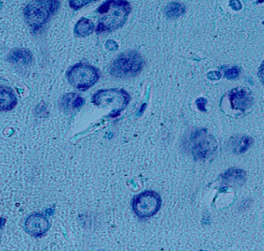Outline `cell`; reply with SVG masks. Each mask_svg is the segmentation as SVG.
I'll list each match as a JSON object with an SVG mask.
<instances>
[{
	"label": "cell",
	"instance_id": "obj_20",
	"mask_svg": "<svg viewBox=\"0 0 264 251\" xmlns=\"http://www.w3.org/2000/svg\"><path fill=\"white\" fill-rule=\"evenodd\" d=\"M221 74L218 71H212L207 73V78H209L210 80L217 81L221 78Z\"/></svg>",
	"mask_w": 264,
	"mask_h": 251
},
{
	"label": "cell",
	"instance_id": "obj_7",
	"mask_svg": "<svg viewBox=\"0 0 264 251\" xmlns=\"http://www.w3.org/2000/svg\"><path fill=\"white\" fill-rule=\"evenodd\" d=\"M162 206V198L157 192L147 190L137 194L132 202L133 210L140 218H148L157 214Z\"/></svg>",
	"mask_w": 264,
	"mask_h": 251
},
{
	"label": "cell",
	"instance_id": "obj_5",
	"mask_svg": "<svg viewBox=\"0 0 264 251\" xmlns=\"http://www.w3.org/2000/svg\"><path fill=\"white\" fill-rule=\"evenodd\" d=\"M218 144L206 129L197 130L189 138V148L196 160H205L216 152Z\"/></svg>",
	"mask_w": 264,
	"mask_h": 251
},
{
	"label": "cell",
	"instance_id": "obj_14",
	"mask_svg": "<svg viewBox=\"0 0 264 251\" xmlns=\"http://www.w3.org/2000/svg\"><path fill=\"white\" fill-rule=\"evenodd\" d=\"M84 99L79 95L74 93H69L64 95L61 100V105L63 108L66 110H77L84 105Z\"/></svg>",
	"mask_w": 264,
	"mask_h": 251
},
{
	"label": "cell",
	"instance_id": "obj_18",
	"mask_svg": "<svg viewBox=\"0 0 264 251\" xmlns=\"http://www.w3.org/2000/svg\"><path fill=\"white\" fill-rule=\"evenodd\" d=\"M240 70L237 67H233L225 71V77L227 79H235L239 75Z\"/></svg>",
	"mask_w": 264,
	"mask_h": 251
},
{
	"label": "cell",
	"instance_id": "obj_21",
	"mask_svg": "<svg viewBox=\"0 0 264 251\" xmlns=\"http://www.w3.org/2000/svg\"><path fill=\"white\" fill-rule=\"evenodd\" d=\"M229 5L230 7L235 11H239L242 9L241 3L239 2V0H230Z\"/></svg>",
	"mask_w": 264,
	"mask_h": 251
},
{
	"label": "cell",
	"instance_id": "obj_13",
	"mask_svg": "<svg viewBox=\"0 0 264 251\" xmlns=\"http://www.w3.org/2000/svg\"><path fill=\"white\" fill-rule=\"evenodd\" d=\"M10 62L20 65H29L32 61V53L25 49H15L8 57Z\"/></svg>",
	"mask_w": 264,
	"mask_h": 251
},
{
	"label": "cell",
	"instance_id": "obj_19",
	"mask_svg": "<svg viewBox=\"0 0 264 251\" xmlns=\"http://www.w3.org/2000/svg\"><path fill=\"white\" fill-rule=\"evenodd\" d=\"M207 100L203 97L198 98L196 100V105L198 106V110L202 112H207V109H206V105H207Z\"/></svg>",
	"mask_w": 264,
	"mask_h": 251
},
{
	"label": "cell",
	"instance_id": "obj_15",
	"mask_svg": "<svg viewBox=\"0 0 264 251\" xmlns=\"http://www.w3.org/2000/svg\"><path fill=\"white\" fill-rule=\"evenodd\" d=\"M94 30H95V25L93 22L85 18L80 19L74 28L75 34L81 37H87L89 35H91Z\"/></svg>",
	"mask_w": 264,
	"mask_h": 251
},
{
	"label": "cell",
	"instance_id": "obj_8",
	"mask_svg": "<svg viewBox=\"0 0 264 251\" xmlns=\"http://www.w3.org/2000/svg\"><path fill=\"white\" fill-rule=\"evenodd\" d=\"M25 231L33 237H42L50 230V223L47 217L41 213H33L28 216L24 223Z\"/></svg>",
	"mask_w": 264,
	"mask_h": 251
},
{
	"label": "cell",
	"instance_id": "obj_6",
	"mask_svg": "<svg viewBox=\"0 0 264 251\" xmlns=\"http://www.w3.org/2000/svg\"><path fill=\"white\" fill-rule=\"evenodd\" d=\"M99 77L97 69L85 63H78L67 72V78L70 84L81 91L92 87L97 82Z\"/></svg>",
	"mask_w": 264,
	"mask_h": 251
},
{
	"label": "cell",
	"instance_id": "obj_11",
	"mask_svg": "<svg viewBox=\"0 0 264 251\" xmlns=\"http://www.w3.org/2000/svg\"><path fill=\"white\" fill-rule=\"evenodd\" d=\"M253 142L252 138L245 135H238L230 139L229 147L235 154H242L250 148Z\"/></svg>",
	"mask_w": 264,
	"mask_h": 251
},
{
	"label": "cell",
	"instance_id": "obj_4",
	"mask_svg": "<svg viewBox=\"0 0 264 251\" xmlns=\"http://www.w3.org/2000/svg\"><path fill=\"white\" fill-rule=\"evenodd\" d=\"M144 66V60L139 53L129 50L121 54L109 67V73L119 78L137 75Z\"/></svg>",
	"mask_w": 264,
	"mask_h": 251
},
{
	"label": "cell",
	"instance_id": "obj_10",
	"mask_svg": "<svg viewBox=\"0 0 264 251\" xmlns=\"http://www.w3.org/2000/svg\"><path fill=\"white\" fill-rule=\"evenodd\" d=\"M221 181L226 186L239 187L246 182L247 175L244 170L231 168L225 171L221 176Z\"/></svg>",
	"mask_w": 264,
	"mask_h": 251
},
{
	"label": "cell",
	"instance_id": "obj_2",
	"mask_svg": "<svg viewBox=\"0 0 264 251\" xmlns=\"http://www.w3.org/2000/svg\"><path fill=\"white\" fill-rule=\"evenodd\" d=\"M60 6L59 0H33L24 10V18L30 28L37 30L45 25Z\"/></svg>",
	"mask_w": 264,
	"mask_h": 251
},
{
	"label": "cell",
	"instance_id": "obj_22",
	"mask_svg": "<svg viewBox=\"0 0 264 251\" xmlns=\"http://www.w3.org/2000/svg\"><path fill=\"white\" fill-rule=\"evenodd\" d=\"M105 46H106V48L109 50H116L117 49H118V45H117L116 42L112 41V40L108 41L106 44H105Z\"/></svg>",
	"mask_w": 264,
	"mask_h": 251
},
{
	"label": "cell",
	"instance_id": "obj_12",
	"mask_svg": "<svg viewBox=\"0 0 264 251\" xmlns=\"http://www.w3.org/2000/svg\"><path fill=\"white\" fill-rule=\"evenodd\" d=\"M18 100L14 91L10 87H1V110L10 111L16 106Z\"/></svg>",
	"mask_w": 264,
	"mask_h": 251
},
{
	"label": "cell",
	"instance_id": "obj_16",
	"mask_svg": "<svg viewBox=\"0 0 264 251\" xmlns=\"http://www.w3.org/2000/svg\"><path fill=\"white\" fill-rule=\"evenodd\" d=\"M166 14L170 19H177L185 12V7L179 3H171L166 8Z\"/></svg>",
	"mask_w": 264,
	"mask_h": 251
},
{
	"label": "cell",
	"instance_id": "obj_9",
	"mask_svg": "<svg viewBox=\"0 0 264 251\" xmlns=\"http://www.w3.org/2000/svg\"><path fill=\"white\" fill-rule=\"evenodd\" d=\"M231 108L234 110L246 111L253 105V99L250 93L244 88H235L229 93Z\"/></svg>",
	"mask_w": 264,
	"mask_h": 251
},
{
	"label": "cell",
	"instance_id": "obj_1",
	"mask_svg": "<svg viewBox=\"0 0 264 251\" xmlns=\"http://www.w3.org/2000/svg\"><path fill=\"white\" fill-rule=\"evenodd\" d=\"M96 12L99 14V21L96 32H113L124 25L131 12V6L126 0H107Z\"/></svg>",
	"mask_w": 264,
	"mask_h": 251
},
{
	"label": "cell",
	"instance_id": "obj_23",
	"mask_svg": "<svg viewBox=\"0 0 264 251\" xmlns=\"http://www.w3.org/2000/svg\"><path fill=\"white\" fill-rule=\"evenodd\" d=\"M258 77H259L261 82H262V84L264 86V61L262 62V64H261V66L259 67V69H258Z\"/></svg>",
	"mask_w": 264,
	"mask_h": 251
},
{
	"label": "cell",
	"instance_id": "obj_17",
	"mask_svg": "<svg viewBox=\"0 0 264 251\" xmlns=\"http://www.w3.org/2000/svg\"><path fill=\"white\" fill-rule=\"evenodd\" d=\"M95 1L96 0H69V4L73 10H78Z\"/></svg>",
	"mask_w": 264,
	"mask_h": 251
},
{
	"label": "cell",
	"instance_id": "obj_3",
	"mask_svg": "<svg viewBox=\"0 0 264 251\" xmlns=\"http://www.w3.org/2000/svg\"><path fill=\"white\" fill-rule=\"evenodd\" d=\"M130 101L129 94L123 89L111 88L96 91L91 98V102L101 108H110L109 117L115 118L125 110Z\"/></svg>",
	"mask_w": 264,
	"mask_h": 251
}]
</instances>
